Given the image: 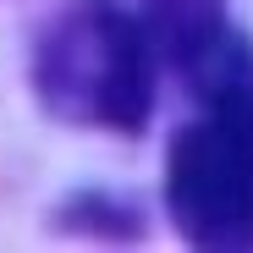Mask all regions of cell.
<instances>
[{"label": "cell", "mask_w": 253, "mask_h": 253, "mask_svg": "<svg viewBox=\"0 0 253 253\" xmlns=\"http://www.w3.org/2000/svg\"><path fill=\"white\" fill-rule=\"evenodd\" d=\"M209 110L182 126L165 160V204L204 248L253 242V61L231 50L198 83Z\"/></svg>", "instance_id": "1"}, {"label": "cell", "mask_w": 253, "mask_h": 253, "mask_svg": "<svg viewBox=\"0 0 253 253\" xmlns=\"http://www.w3.org/2000/svg\"><path fill=\"white\" fill-rule=\"evenodd\" d=\"M143 33L193 83H204L237 50L231 33H226V0H149L143 6Z\"/></svg>", "instance_id": "3"}, {"label": "cell", "mask_w": 253, "mask_h": 253, "mask_svg": "<svg viewBox=\"0 0 253 253\" xmlns=\"http://www.w3.org/2000/svg\"><path fill=\"white\" fill-rule=\"evenodd\" d=\"M39 99L72 126L138 132L154 105V44L110 0L72 6L39 44Z\"/></svg>", "instance_id": "2"}]
</instances>
